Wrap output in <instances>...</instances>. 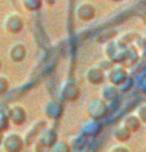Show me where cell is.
Returning a JSON list of instances; mask_svg holds the SVG:
<instances>
[]
</instances>
